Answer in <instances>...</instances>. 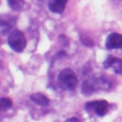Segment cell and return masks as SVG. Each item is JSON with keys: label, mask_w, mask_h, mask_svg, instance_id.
<instances>
[{"label": "cell", "mask_w": 122, "mask_h": 122, "mask_svg": "<svg viewBox=\"0 0 122 122\" xmlns=\"http://www.w3.org/2000/svg\"><path fill=\"white\" fill-rule=\"evenodd\" d=\"M66 122H80V120H78L77 118H71V119H69V120H67Z\"/></svg>", "instance_id": "cell-13"}, {"label": "cell", "mask_w": 122, "mask_h": 122, "mask_svg": "<svg viewBox=\"0 0 122 122\" xmlns=\"http://www.w3.org/2000/svg\"><path fill=\"white\" fill-rule=\"evenodd\" d=\"M57 83L58 86L66 91H73L78 83L77 76L75 72L70 69V68H65L63 69L57 77Z\"/></svg>", "instance_id": "cell-2"}, {"label": "cell", "mask_w": 122, "mask_h": 122, "mask_svg": "<svg viewBox=\"0 0 122 122\" xmlns=\"http://www.w3.org/2000/svg\"><path fill=\"white\" fill-rule=\"evenodd\" d=\"M8 45L15 52H22L27 46L25 34L19 30H13L8 37Z\"/></svg>", "instance_id": "cell-3"}, {"label": "cell", "mask_w": 122, "mask_h": 122, "mask_svg": "<svg viewBox=\"0 0 122 122\" xmlns=\"http://www.w3.org/2000/svg\"><path fill=\"white\" fill-rule=\"evenodd\" d=\"M7 4L12 10L20 11L24 7L25 2L24 0H7Z\"/></svg>", "instance_id": "cell-9"}, {"label": "cell", "mask_w": 122, "mask_h": 122, "mask_svg": "<svg viewBox=\"0 0 122 122\" xmlns=\"http://www.w3.org/2000/svg\"><path fill=\"white\" fill-rule=\"evenodd\" d=\"M105 47L108 50L122 49V34L117 32H111L106 37Z\"/></svg>", "instance_id": "cell-5"}, {"label": "cell", "mask_w": 122, "mask_h": 122, "mask_svg": "<svg viewBox=\"0 0 122 122\" xmlns=\"http://www.w3.org/2000/svg\"><path fill=\"white\" fill-rule=\"evenodd\" d=\"M30 101H32L36 105L43 106V107L44 106H47L49 104V102H50L49 98L45 94H43L41 92H35V93L30 94Z\"/></svg>", "instance_id": "cell-8"}, {"label": "cell", "mask_w": 122, "mask_h": 122, "mask_svg": "<svg viewBox=\"0 0 122 122\" xmlns=\"http://www.w3.org/2000/svg\"><path fill=\"white\" fill-rule=\"evenodd\" d=\"M105 69H112L115 73L122 74V59L115 56H108L103 63Z\"/></svg>", "instance_id": "cell-6"}, {"label": "cell", "mask_w": 122, "mask_h": 122, "mask_svg": "<svg viewBox=\"0 0 122 122\" xmlns=\"http://www.w3.org/2000/svg\"><path fill=\"white\" fill-rule=\"evenodd\" d=\"M85 109L88 112H93L98 116H104L109 110V103L106 100L91 101L86 103Z\"/></svg>", "instance_id": "cell-4"}, {"label": "cell", "mask_w": 122, "mask_h": 122, "mask_svg": "<svg viewBox=\"0 0 122 122\" xmlns=\"http://www.w3.org/2000/svg\"><path fill=\"white\" fill-rule=\"evenodd\" d=\"M0 29H1V33H2L3 35H5V34H7L8 32L10 31L11 26L9 25L8 22H5L4 20H2L1 23H0Z\"/></svg>", "instance_id": "cell-11"}, {"label": "cell", "mask_w": 122, "mask_h": 122, "mask_svg": "<svg viewBox=\"0 0 122 122\" xmlns=\"http://www.w3.org/2000/svg\"><path fill=\"white\" fill-rule=\"evenodd\" d=\"M0 104H1L2 110H7L12 106V101L9 97H2L0 100Z\"/></svg>", "instance_id": "cell-10"}, {"label": "cell", "mask_w": 122, "mask_h": 122, "mask_svg": "<svg viewBox=\"0 0 122 122\" xmlns=\"http://www.w3.org/2000/svg\"><path fill=\"white\" fill-rule=\"evenodd\" d=\"M80 39H81L82 44H84L85 46H87V47H92L93 46V42L92 41V39L90 37H88L86 35H81Z\"/></svg>", "instance_id": "cell-12"}, {"label": "cell", "mask_w": 122, "mask_h": 122, "mask_svg": "<svg viewBox=\"0 0 122 122\" xmlns=\"http://www.w3.org/2000/svg\"><path fill=\"white\" fill-rule=\"evenodd\" d=\"M111 87V82L106 77H92L89 78L82 83V93L85 95H91L98 90H109Z\"/></svg>", "instance_id": "cell-1"}, {"label": "cell", "mask_w": 122, "mask_h": 122, "mask_svg": "<svg viewBox=\"0 0 122 122\" xmlns=\"http://www.w3.org/2000/svg\"><path fill=\"white\" fill-rule=\"evenodd\" d=\"M67 3L68 0H48V8L52 13H62Z\"/></svg>", "instance_id": "cell-7"}]
</instances>
